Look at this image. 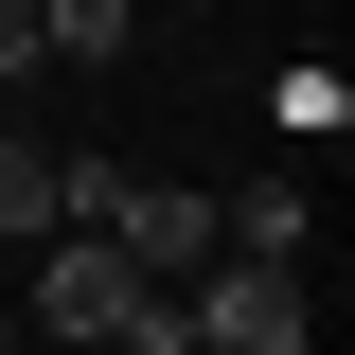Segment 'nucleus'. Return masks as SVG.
Instances as JSON below:
<instances>
[{"label":"nucleus","instance_id":"nucleus-2","mask_svg":"<svg viewBox=\"0 0 355 355\" xmlns=\"http://www.w3.org/2000/svg\"><path fill=\"white\" fill-rule=\"evenodd\" d=\"M178 338H196V355H320V302H302V266L214 249L196 284H178Z\"/></svg>","mask_w":355,"mask_h":355},{"label":"nucleus","instance_id":"nucleus-6","mask_svg":"<svg viewBox=\"0 0 355 355\" xmlns=\"http://www.w3.org/2000/svg\"><path fill=\"white\" fill-rule=\"evenodd\" d=\"M142 36V0H36V71H107Z\"/></svg>","mask_w":355,"mask_h":355},{"label":"nucleus","instance_id":"nucleus-1","mask_svg":"<svg viewBox=\"0 0 355 355\" xmlns=\"http://www.w3.org/2000/svg\"><path fill=\"white\" fill-rule=\"evenodd\" d=\"M71 231H107V249H125L142 284H196V266H214V196H196V178H125V160H71Z\"/></svg>","mask_w":355,"mask_h":355},{"label":"nucleus","instance_id":"nucleus-7","mask_svg":"<svg viewBox=\"0 0 355 355\" xmlns=\"http://www.w3.org/2000/svg\"><path fill=\"white\" fill-rule=\"evenodd\" d=\"M266 107H284V142H338V125H355V71H284Z\"/></svg>","mask_w":355,"mask_h":355},{"label":"nucleus","instance_id":"nucleus-5","mask_svg":"<svg viewBox=\"0 0 355 355\" xmlns=\"http://www.w3.org/2000/svg\"><path fill=\"white\" fill-rule=\"evenodd\" d=\"M214 249H249V266H302V249H320V196H302V178H249V196H214Z\"/></svg>","mask_w":355,"mask_h":355},{"label":"nucleus","instance_id":"nucleus-8","mask_svg":"<svg viewBox=\"0 0 355 355\" xmlns=\"http://www.w3.org/2000/svg\"><path fill=\"white\" fill-rule=\"evenodd\" d=\"M0 89H36V0H0Z\"/></svg>","mask_w":355,"mask_h":355},{"label":"nucleus","instance_id":"nucleus-3","mask_svg":"<svg viewBox=\"0 0 355 355\" xmlns=\"http://www.w3.org/2000/svg\"><path fill=\"white\" fill-rule=\"evenodd\" d=\"M142 302H160V284H142L107 231H53V249H36V338H125Z\"/></svg>","mask_w":355,"mask_h":355},{"label":"nucleus","instance_id":"nucleus-4","mask_svg":"<svg viewBox=\"0 0 355 355\" xmlns=\"http://www.w3.org/2000/svg\"><path fill=\"white\" fill-rule=\"evenodd\" d=\"M53 231H71V160L36 125H0V249H53Z\"/></svg>","mask_w":355,"mask_h":355}]
</instances>
